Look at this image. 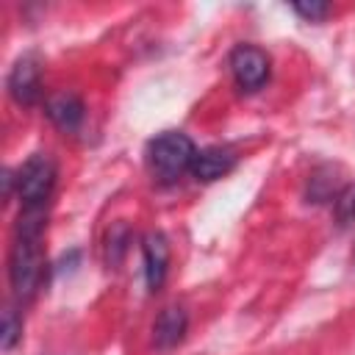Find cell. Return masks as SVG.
<instances>
[{
	"label": "cell",
	"mask_w": 355,
	"mask_h": 355,
	"mask_svg": "<svg viewBox=\"0 0 355 355\" xmlns=\"http://www.w3.org/2000/svg\"><path fill=\"white\" fill-rule=\"evenodd\" d=\"M128 244H130V230L125 222H116L111 230H108V239H105V255H108V263L116 266L125 252H128Z\"/></svg>",
	"instance_id": "10"
},
{
	"label": "cell",
	"mask_w": 355,
	"mask_h": 355,
	"mask_svg": "<svg viewBox=\"0 0 355 355\" xmlns=\"http://www.w3.org/2000/svg\"><path fill=\"white\" fill-rule=\"evenodd\" d=\"M230 72L241 92H258L269 80V55L255 44H239L230 53Z\"/></svg>",
	"instance_id": "4"
},
{
	"label": "cell",
	"mask_w": 355,
	"mask_h": 355,
	"mask_svg": "<svg viewBox=\"0 0 355 355\" xmlns=\"http://www.w3.org/2000/svg\"><path fill=\"white\" fill-rule=\"evenodd\" d=\"M302 19H308V22H319V19H324L327 14H330V6L327 3H319V0H313V3H294L291 6Z\"/></svg>",
	"instance_id": "13"
},
{
	"label": "cell",
	"mask_w": 355,
	"mask_h": 355,
	"mask_svg": "<svg viewBox=\"0 0 355 355\" xmlns=\"http://www.w3.org/2000/svg\"><path fill=\"white\" fill-rule=\"evenodd\" d=\"M44 250L42 233H14V244L8 252V283L17 300H31L44 280Z\"/></svg>",
	"instance_id": "1"
},
{
	"label": "cell",
	"mask_w": 355,
	"mask_h": 355,
	"mask_svg": "<svg viewBox=\"0 0 355 355\" xmlns=\"http://www.w3.org/2000/svg\"><path fill=\"white\" fill-rule=\"evenodd\" d=\"M44 111H47L50 122L58 130H64V133H75L80 128L83 116H86L83 100L78 94H72V92H55V94H50L47 103H44Z\"/></svg>",
	"instance_id": "7"
},
{
	"label": "cell",
	"mask_w": 355,
	"mask_h": 355,
	"mask_svg": "<svg viewBox=\"0 0 355 355\" xmlns=\"http://www.w3.org/2000/svg\"><path fill=\"white\" fill-rule=\"evenodd\" d=\"M8 94L19 105H33L42 97V67L33 55H22L8 72Z\"/></svg>",
	"instance_id": "5"
},
{
	"label": "cell",
	"mask_w": 355,
	"mask_h": 355,
	"mask_svg": "<svg viewBox=\"0 0 355 355\" xmlns=\"http://www.w3.org/2000/svg\"><path fill=\"white\" fill-rule=\"evenodd\" d=\"M186 327H189L186 311L178 308V305H169V308H164L158 313V319L153 324V344L158 349H172V347H178L183 341Z\"/></svg>",
	"instance_id": "9"
},
{
	"label": "cell",
	"mask_w": 355,
	"mask_h": 355,
	"mask_svg": "<svg viewBox=\"0 0 355 355\" xmlns=\"http://www.w3.org/2000/svg\"><path fill=\"white\" fill-rule=\"evenodd\" d=\"M141 255H144V277H147V288L158 291L166 280V269H169V241L161 230H150L141 239Z\"/></svg>",
	"instance_id": "6"
},
{
	"label": "cell",
	"mask_w": 355,
	"mask_h": 355,
	"mask_svg": "<svg viewBox=\"0 0 355 355\" xmlns=\"http://www.w3.org/2000/svg\"><path fill=\"white\" fill-rule=\"evenodd\" d=\"M194 155H197L194 141L186 133H180V130H166V133L155 136L150 141V147H147L150 172L161 183H175L186 172H191Z\"/></svg>",
	"instance_id": "2"
},
{
	"label": "cell",
	"mask_w": 355,
	"mask_h": 355,
	"mask_svg": "<svg viewBox=\"0 0 355 355\" xmlns=\"http://www.w3.org/2000/svg\"><path fill=\"white\" fill-rule=\"evenodd\" d=\"M55 186V164L47 153L31 155L17 172V194L22 208H47Z\"/></svg>",
	"instance_id": "3"
},
{
	"label": "cell",
	"mask_w": 355,
	"mask_h": 355,
	"mask_svg": "<svg viewBox=\"0 0 355 355\" xmlns=\"http://www.w3.org/2000/svg\"><path fill=\"white\" fill-rule=\"evenodd\" d=\"M233 166H236L233 150H227V147H205V150H197L194 164H191V175L197 180H202V183H211V180H219L222 175H227Z\"/></svg>",
	"instance_id": "8"
},
{
	"label": "cell",
	"mask_w": 355,
	"mask_h": 355,
	"mask_svg": "<svg viewBox=\"0 0 355 355\" xmlns=\"http://www.w3.org/2000/svg\"><path fill=\"white\" fill-rule=\"evenodd\" d=\"M336 216L341 219V225L355 219V186H347L338 197H336Z\"/></svg>",
	"instance_id": "12"
},
{
	"label": "cell",
	"mask_w": 355,
	"mask_h": 355,
	"mask_svg": "<svg viewBox=\"0 0 355 355\" xmlns=\"http://www.w3.org/2000/svg\"><path fill=\"white\" fill-rule=\"evenodd\" d=\"M22 336V319L14 308H6L3 311V330H0V344L3 349H11Z\"/></svg>",
	"instance_id": "11"
}]
</instances>
